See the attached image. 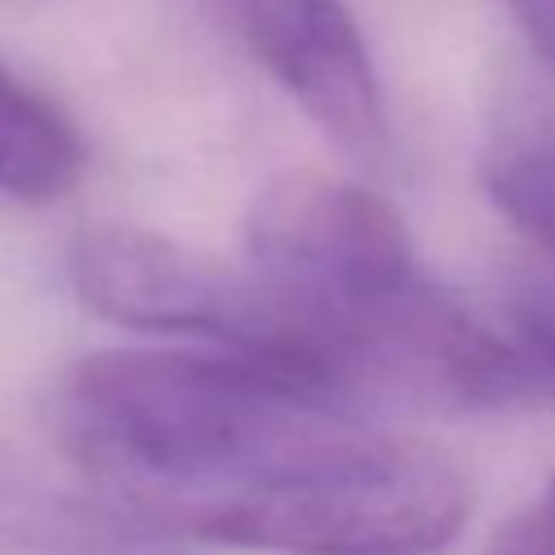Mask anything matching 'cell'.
I'll list each match as a JSON object with an SVG mask.
<instances>
[{
    "mask_svg": "<svg viewBox=\"0 0 555 555\" xmlns=\"http://www.w3.org/2000/svg\"><path fill=\"white\" fill-rule=\"evenodd\" d=\"M56 447L113 499L178 533L330 442L356 412L234 351L104 347L52 390Z\"/></svg>",
    "mask_w": 555,
    "mask_h": 555,
    "instance_id": "6da1fadb",
    "label": "cell"
},
{
    "mask_svg": "<svg viewBox=\"0 0 555 555\" xmlns=\"http://www.w3.org/2000/svg\"><path fill=\"white\" fill-rule=\"evenodd\" d=\"M473 516V481L442 447L347 425L251 490L199 512L191 542L269 555H438Z\"/></svg>",
    "mask_w": 555,
    "mask_h": 555,
    "instance_id": "7a4b0ae2",
    "label": "cell"
},
{
    "mask_svg": "<svg viewBox=\"0 0 555 555\" xmlns=\"http://www.w3.org/2000/svg\"><path fill=\"white\" fill-rule=\"evenodd\" d=\"M243 247L286 312L304 377L351 408L343 395L351 325L425 278L399 208L356 178L295 169L251 199Z\"/></svg>",
    "mask_w": 555,
    "mask_h": 555,
    "instance_id": "3957f363",
    "label": "cell"
},
{
    "mask_svg": "<svg viewBox=\"0 0 555 555\" xmlns=\"http://www.w3.org/2000/svg\"><path fill=\"white\" fill-rule=\"evenodd\" d=\"M65 273L78 304L113 325L204 338L247 360L269 351L273 304L260 278L160 230L121 221L82 225L69 238Z\"/></svg>",
    "mask_w": 555,
    "mask_h": 555,
    "instance_id": "277c9868",
    "label": "cell"
},
{
    "mask_svg": "<svg viewBox=\"0 0 555 555\" xmlns=\"http://www.w3.org/2000/svg\"><path fill=\"white\" fill-rule=\"evenodd\" d=\"M243 48L360 169L390 160V113L347 0H221Z\"/></svg>",
    "mask_w": 555,
    "mask_h": 555,
    "instance_id": "5b68a950",
    "label": "cell"
},
{
    "mask_svg": "<svg viewBox=\"0 0 555 555\" xmlns=\"http://www.w3.org/2000/svg\"><path fill=\"white\" fill-rule=\"evenodd\" d=\"M0 533L39 555H195L169 520L113 494L82 499L0 473Z\"/></svg>",
    "mask_w": 555,
    "mask_h": 555,
    "instance_id": "8992f818",
    "label": "cell"
},
{
    "mask_svg": "<svg viewBox=\"0 0 555 555\" xmlns=\"http://www.w3.org/2000/svg\"><path fill=\"white\" fill-rule=\"evenodd\" d=\"M87 169V143L69 113L0 61V195L56 204Z\"/></svg>",
    "mask_w": 555,
    "mask_h": 555,
    "instance_id": "52a82bcc",
    "label": "cell"
},
{
    "mask_svg": "<svg viewBox=\"0 0 555 555\" xmlns=\"http://www.w3.org/2000/svg\"><path fill=\"white\" fill-rule=\"evenodd\" d=\"M494 208L555 260V130H525L486 160Z\"/></svg>",
    "mask_w": 555,
    "mask_h": 555,
    "instance_id": "ba28073f",
    "label": "cell"
},
{
    "mask_svg": "<svg viewBox=\"0 0 555 555\" xmlns=\"http://www.w3.org/2000/svg\"><path fill=\"white\" fill-rule=\"evenodd\" d=\"M507 321L512 338L538 369L542 386L555 390V278L551 273H525L507 291Z\"/></svg>",
    "mask_w": 555,
    "mask_h": 555,
    "instance_id": "9c48e42d",
    "label": "cell"
},
{
    "mask_svg": "<svg viewBox=\"0 0 555 555\" xmlns=\"http://www.w3.org/2000/svg\"><path fill=\"white\" fill-rule=\"evenodd\" d=\"M486 555H555V477L494 529Z\"/></svg>",
    "mask_w": 555,
    "mask_h": 555,
    "instance_id": "30bf717a",
    "label": "cell"
},
{
    "mask_svg": "<svg viewBox=\"0 0 555 555\" xmlns=\"http://www.w3.org/2000/svg\"><path fill=\"white\" fill-rule=\"evenodd\" d=\"M507 9L525 30V39L533 43V52L555 74V0H507Z\"/></svg>",
    "mask_w": 555,
    "mask_h": 555,
    "instance_id": "8fae6325",
    "label": "cell"
}]
</instances>
